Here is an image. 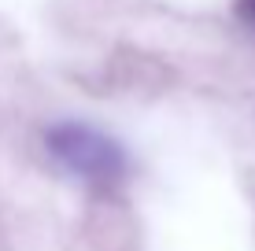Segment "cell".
I'll return each mask as SVG.
<instances>
[{
	"instance_id": "1",
	"label": "cell",
	"mask_w": 255,
	"mask_h": 251,
	"mask_svg": "<svg viewBox=\"0 0 255 251\" xmlns=\"http://www.w3.org/2000/svg\"><path fill=\"white\" fill-rule=\"evenodd\" d=\"M45 148L48 155L74 174L78 181L93 188H115L129 174V159L115 137L89 122H56L45 129Z\"/></svg>"
},
{
	"instance_id": "2",
	"label": "cell",
	"mask_w": 255,
	"mask_h": 251,
	"mask_svg": "<svg viewBox=\"0 0 255 251\" xmlns=\"http://www.w3.org/2000/svg\"><path fill=\"white\" fill-rule=\"evenodd\" d=\"M237 15L248 26H255V0H237Z\"/></svg>"
}]
</instances>
